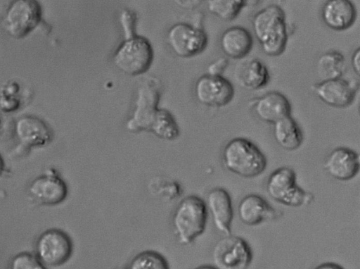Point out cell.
Here are the masks:
<instances>
[{
	"mask_svg": "<svg viewBox=\"0 0 360 269\" xmlns=\"http://www.w3.org/2000/svg\"><path fill=\"white\" fill-rule=\"evenodd\" d=\"M252 25L265 54L277 56L284 51L288 32L285 13L280 6L271 4L262 8L254 15Z\"/></svg>",
	"mask_w": 360,
	"mask_h": 269,
	"instance_id": "1",
	"label": "cell"
},
{
	"mask_svg": "<svg viewBox=\"0 0 360 269\" xmlns=\"http://www.w3.org/2000/svg\"><path fill=\"white\" fill-rule=\"evenodd\" d=\"M222 161L229 171L247 178L259 175L266 166V157L261 150L242 137L232 139L225 145Z\"/></svg>",
	"mask_w": 360,
	"mask_h": 269,
	"instance_id": "2",
	"label": "cell"
},
{
	"mask_svg": "<svg viewBox=\"0 0 360 269\" xmlns=\"http://www.w3.org/2000/svg\"><path fill=\"white\" fill-rule=\"evenodd\" d=\"M207 208L196 195H188L176 206L172 217L175 236L182 244L192 243L205 229Z\"/></svg>",
	"mask_w": 360,
	"mask_h": 269,
	"instance_id": "3",
	"label": "cell"
},
{
	"mask_svg": "<svg viewBox=\"0 0 360 269\" xmlns=\"http://www.w3.org/2000/svg\"><path fill=\"white\" fill-rule=\"evenodd\" d=\"M293 169L281 167L272 172L266 182L269 196L276 202L290 207L309 205L314 199L311 192L298 186Z\"/></svg>",
	"mask_w": 360,
	"mask_h": 269,
	"instance_id": "4",
	"label": "cell"
},
{
	"mask_svg": "<svg viewBox=\"0 0 360 269\" xmlns=\"http://www.w3.org/2000/svg\"><path fill=\"white\" fill-rule=\"evenodd\" d=\"M42 11L35 0H16L7 8L2 27L9 36L21 39L28 35L39 24Z\"/></svg>",
	"mask_w": 360,
	"mask_h": 269,
	"instance_id": "5",
	"label": "cell"
},
{
	"mask_svg": "<svg viewBox=\"0 0 360 269\" xmlns=\"http://www.w3.org/2000/svg\"><path fill=\"white\" fill-rule=\"evenodd\" d=\"M153 58L152 47L147 39L134 37L127 39L114 56L115 65L123 73L136 75L146 72Z\"/></svg>",
	"mask_w": 360,
	"mask_h": 269,
	"instance_id": "6",
	"label": "cell"
},
{
	"mask_svg": "<svg viewBox=\"0 0 360 269\" xmlns=\"http://www.w3.org/2000/svg\"><path fill=\"white\" fill-rule=\"evenodd\" d=\"M249 244L240 237L227 235L214 246L212 258L217 269H247L252 261Z\"/></svg>",
	"mask_w": 360,
	"mask_h": 269,
	"instance_id": "7",
	"label": "cell"
},
{
	"mask_svg": "<svg viewBox=\"0 0 360 269\" xmlns=\"http://www.w3.org/2000/svg\"><path fill=\"white\" fill-rule=\"evenodd\" d=\"M73 244L70 236L60 229L42 232L36 242V256L46 265L59 266L72 256Z\"/></svg>",
	"mask_w": 360,
	"mask_h": 269,
	"instance_id": "8",
	"label": "cell"
},
{
	"mask_svg": "<svg viewBox=\"0 0 360 269\" xmlns=\"http://www.w3.org/2000/svg\"><path fill=\"white\" fill-rule=\"evenodd\" d=\"M28 192L30 196L37 203L55 206L66 199L68 189L64 180L56 170L49 169L45 174L32 180Z\"/></svg>",
	"mask_w": 360,
	"mask_h": 269,
	"instance_id": "9",
	"label": "cell"
},
{
	"mask_svg": "<svg viewBox=\"0 0 360 269\" xmlns=\"http://www.w3.org/2000/svg\"><path fill=\"white\" fill-rule=\"evenodd\" d=\"M167 39L172 50L182 57L201 53L207 44V35L202 30L184 23L173 26Z\"/></svg>",
	"mask_w": 360,
	"mask_h": 269,
	"instance_id": "10",
	"label": "cell"
},
{
	"mask_svg": "<svg viewBox=\"0 0 360 269\" xmlns=\"http://www.w3.org/2000/svg\"><path fill=\"white\" fill-rule=\"evenodd\" d=\"M358 87L357 82L341 77L323 80L311 86L313 92L321 101L336 108H344L350 105Z\"/></svg>",
	"mask_w": 360,
	"mask_h": 269,
	"instance_id": "11",
	"label": "cell"
},
{
	"mask_svg": "<svg viewBox=\"0 0 360 269\" xmlns=\"http://www.w3.org/2000/svg\"><path fill=\"white\" fill-rule=\"evenodd\" d=\"M198 100L208 106L221 107L228 104L234 96L232 84L221 75H206L195 85Z\"/></svg>",
	"mask_w": 360,
	"mask_h": 269,
	"instance_id": "12",
	"label": "cell"
},
{
	"mask_svg": "<svg viewBox=\"0 0 360 269\" xmlns=\"http://www.w3.org/2000/svg\"><path fill=\"white\" fill-rule=\"evenodd\" d=\"M359 154L352 149L338 147L326 157L323 168L334 179L347 181L354 178L359 170Z\"/></svg>",
	"mask_w": 360,
	"mask_h": 269,
	"instance_id": "13",
	"label": "cell"
},
{
	"mask_svg": "<svg viewBox=\"0 0 360 269\" xmlns=\"http://www.w3.org/2000/svg\"><path fill=\"white\" fill-rule=\"evenodd\" d=\"M205 204L216 229L226 236L230 235L233 212L227 191L221 187L211 189L207 195Z\"/></svg>",
	"mask_w": 360,
	"mask_h": 269,
	"instance_id": "14",
	"label": "cell"
},
{
	"mask_svg": "<svg viewBox=\"0 0 360 269\" xmlns=\"http://www.w3.org/2000/svg\"><path fill=\"white\" fill-rule=\"evenodd\" d=\"M249 104L259 119L269 123L274 124L290 115L291 106L288 99L278 92H268Z\"/></svg>",
	"mask_w": 360,
	"mask_h": 269,
	"instance_id": "15",
	"label": "cell"
},
{
	"mask_svg": "<svg viewBox=\"0 0 360 269\" xmlns=\"http://www.w3.org/2000/svg\"><path fill=\"white\" fill-rule=\"evenodd\" d=\"M281 213L263 197L253 194L243 197L238 207L239 219L248 225H257L265 221L276 220L281 216Z\"/></svg>",
	"mask_w": 360,
	"mask_h": 269,
	"instance_id": "16",
	"label": "cell"
},
{
	"mask_svg": "<svg viewBox=\"0 0 360 269\" xmlns=\"http://www.w3.org/2000/svg\"><path fill=\"white\" fill-rule=\"evenodd\" d=\"M15 134L27 147H41L48 144L51 139V132L41 118L26 115L20 118L15 124Z\"/></svg>",
	"mask_w": 360,
	"mask_h": 269,
	"instance_id": "17",
	"label": "cell"
},
{
	"mask_svg": "<svg viewBox=\"0 0 360 269\" xmlns=\"http://www.w3.org/2000/svg\"><path fill=\"white\" fill-rule=\"evenodd\" d=\"M323 23L329 28L342 31L350 27L356 20V11L348 0L327 1L321 11Z\"/></svg>",
	"mask_w": 360,
	"mask_h": 269,
	"instance_id": "18",
	"label": "cell"
},
{
	"mask_svg": "<svg viewBox=\"0 0 360 269\" xmlns=\"http://www.w3.org/2000/svg\"><path fill=\"white\" fill-rule=\"evenodd\" d=\"M220 46L224 54L233 59L247 56L253 46L250 32L241 26H232L222 33Z\"/></svg>",
	"mask_w": 360,
	"mask_h": 269,
	"instance_id": "19",
	"label": "cell"
},
{
	"mask_svg": "<svg viewBox=\"0 0 360 269\" xmlns=\"http://www.w3.org/2000/svg\"><path fill=\"white\" fill-rule=\"evenodd\" d=\"M235 74L239 85L250 90L265 87L269 80V74L266 65L256 58L240 64Z\"/></svg>",
	"mask_w": 360,
	"mask_h": 269,
	"instance_id": "20",
	"label": "cell"
},
{
	"mask_svg": "<svg viewBox=\"0 0 360 269\" xmlns=\"http://www.w3.org/2000/svg\"><path fill=\"white\" fill-rule=\"evenodd\" d=\"M274 137L276 143L288 151L296 150L303 141L302 130L290 115L274 124Z\"/></svg>",
	"mask_w": 360,
	"mask_h": 269,
	"instance_id": "21",
	"label": "cell"
},
{
	"mask_svg": "<svg viewBox=\"0 0 360 269\" xmlns=\"http://www.w3.org/2000/svg\"><path fill=\"white\" fill-rule=\"evenodd\" d=\"M345 57L337 51H331L323 54L319 56L316 62L317 73L323 80L340 78L345 72Z\"/></svg>",
	"mask_w": 360,
	"mask_h": 269,
	"instance_id": "22",
	"label": "cell"
},
{
	"mask_svg": "<svg viewBox=\"0 0 360 269\" xmlns=\"http://www.w3.org/2000/svg\"><path fill=\"white\" fill-rule=\"evenodd\" d=\"M127 269H169V265L159 252L146 250L136 254Z\"/></svg>",
	"mask_w": 360,
	"mask_h": 269,
	"instance_id": "23",
	"label": "cell"
},
{
	"mask_svg": "<svg viewBox=\"0 0 360 269\" xmlns=\"http://www.w3.org/2000/svg\"><path fill=\"white\" fill-rule=\"evenodd\" d=\"M246 3L243 0H211L207 1V7L219 18L229 21L238 16Z\"/></svg>",
	"mask_w": 360,
	"mask_h": 269,
	"instance_id": "24",
	"label": "cell"
},
{
	"mask_svg": "<svg viewBox=\"0 0 360 269\" xmlns=\"http://www.w3.org/2000/svg\"><path fill=\"white\" fill-rule=\"evenodd\" d=\"M10 269H46L39 259L29 252H21L11 260Z\"/></svg>",
	"mask_w": 360,
	"mask_h": 269,
	"instance_id": "25",
	"label": "cell"
},
{
	"mask_svg": "<svg viewBox=\"0 0 360 269\" xmlns=\"http://www.w3.org/2000/svg\"><path fill=\"white\" fill-rule=\"evenodd\" d=\"M135 17L128 11H124L121 15V23L124 27L127 39L131 38Z\"/></svg>",
	"mask_w": 360,
	"mask_h": 269,
	"instance_id": "26",
	"label": "cell"
},
{
	"mask_svg": "<svg viewBox=\"0 0 360 269\" xmlns=\"http://www.w3.org/2000/svg\"><path fill=\"white\" fill-rule=\"evenodd\" d=\"M20 100L14 96L1 94L0 97V108L4 112H12L18 109Z\"/></svg>",
	"mask_w": 360,
	"mask_h": 269,
	"instance_id": "27",
	"label": "cell"
},
{
	"mask_svg": "<svg viewBox=\"0 0 360 269\" xmlns=\"http://www.w3.org/2000/svg\"><path fill=\"white\" fill-rule=\"evenodd\" d=\"M228 65V60L224 57H221L211 63L208 68V75H221Z\"/></svg>",
	"mask_w": 360,
	"mask_h": 269,
	"instance_id": "28",
	"label": "cell"
},
{
	"mask_svg": "<svg viewBox=\"0 0 360 269\" xmlns=\"http://www.w3.org/2000/svg\"><path fill=\"white\" fill-rule=\"evenodd\" d=\"M359 56H360V49H356L352 56V65L354 73L359 75Z\"/></svg>",
	"mask_w": 360,
	"mask_h": 269,
	"instance_id": "29",
	"label": "cell"
},
{
	"mask_svg": "<svg viewBox=\"0 0 360 269\" xmlns=\"http://www.w3.org/2000/svg\"><path fill=\"white\" fill-rule=\"evenodd\" d=\"M2 92L1 94L7 96H14V94L19 90L18 83L13 82L8 85Z\"/></svg>",
	"mask_w": 360,
	"mask_h": 269,
	"instance_id": "30",
	"label": "cell"
},
{
	"mask_svg": "<svg viewBox=\"0 0 360 269\" xmlns=\"http://www.w3.org/2000/svg\"><path fill=\"white\" fill-rule=\"evenodd\" d=\"M314 269H345V268L338 263L327 262V263H323L320 264L319 265L316 266Z\"/></svg>",
	"mask_w": 360,
	"mask_h": 269,
	"instance_id": "31",
	"label": "cell"
},
{
	"mask_svg": "<svg viewBox=\"0 0 360 269\" xmlns=\"http://www.w3.org/2000/svg\"><path fill=\"white\" fill-rule=\"evenodd\" d=\"M4 170H5L4 161L0 154V175L4 172Z\"/></svg>",
	"mask_w": 360,
	"mask_h": 269,
	"instance_id": "32",
	"label": "cell"
},
{
	"mask_svg": "<svg viewBox=\"0 0 360 269\" xmlns=\"http://www.w3.org/2000/svg\"><path fill=\"white\" fill-rule=\"evenodd\" d=\"M195 269H217L216 267L210 265H203L195 268Z\"/></svg>",
	"mask_w": 360,
	"mask_h": 269,
	"instance_id": "33",
	"label": "cell"
},
{
	"mask_svg": "<svg viewBox=\"0 0 360 269\" xmlns=\"http://www.w3.org/2000/svg\"><path fill=\"white\" fill-rule=\"evenodd\" d=\"M0 123H1V119H0Z\"/></svg>",
	"mask_w": 360,
	"mask_h": 269,
	"instance_id": "34",
	"label": "cell"
},
{
	"mask_svg": "<svg viewBox=\"0 0 360 269\" xmlns=\"http://www.w3.org/2000/svg\"><path fill=\"white\" fill-rule=\"evenodd\" d=\"M124 269H127V268H124Z\"/></svg>",
	"mask_w": 360,
	"mask_h": 269,
	"instance_id": "35",
	"label": "cell"
}]
</instances>
